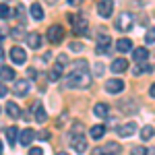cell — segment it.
Listing matches in <instances>:
<instances>
[{
  "label": "cell",
  "instance_id": "1",
  "mask_svg": "<svg viewBox=\"0 0 155 155\" xmlns=\"http://www.w3.org/2000/svg\"><path fill=\"white\" fill-rule=\"evenodd\" d=\"M66 85L72 87V89H87V87L91 85V74L87 72V60L77 62V71L68 74Z\"/></svg>",
  "mask_w": 155,
  "mask_h": 155
},
{
  "label": "cell",
  "instance_id": "2",
  "mask_svg": "<svg viewBox=\"0 0 155 155\" xmlns=\"http://www.w3.org/2000/svg\"><path fill=\"white\" fill-rule=\"evenodd\" d=\"M114 25H116L118 31H124V33L130 31V29H132V15H130V12H120L118 19L114 21Z\"/></svg>",
  "mask_w": 155,
  "mask_h": 155
},
{
  "label": "cell",
  "instance_id": "3",
  "mask_svg": "<svg viewBox=\"0 0 155 155\" xmlns=\"http://www.w3.org/2000/svg\"><path fill=\"white\" fill-rule=\"evenodd\" d=\"M71 147L77 151V153H85V151H87V139H85V134L72 132L71 134Z\"/></svg>",
  "mask_w": 155,
  "mask_h": 155
},
{
  "label": "cell",
  "instance_id": "4",
  "mask_svg": "<svg viewBox=\"0 0 155 155\" xmlns=\"http://www.w3.org/2000/svg\"><path fill=\"white\" fill-rule=\"evenodd\" d=\"M95 52L97 54H110L112 52V37L101 33L97 35V46H95Z\"/></svg>",
  "mask_w": 155,
  "mask_h": 155
},
{
  "label": "cell",
  "instance_id": "5",
  "mask_svg": "<svg viewBox=\"0 0 155 155\" xmlns=\"http://www.w3.org/2000/svg\"><path fill=\"white\" fill-rule=\"evenodd\" d=\"M29 89H31V83L27 81V79H17L15 85H12V93L17 97H23L29 93Z\"/></svg>",
  "mask_w": 155,
  "mask_h": 155
},
{
  "label": "cell",
  "instance_id": "6",
  "mask_svg": "<svg viewBox=\"0 0 155 155\" xmlns=\"http://www.w3.org/2000/svg\"><path fill=\"white\" fill-rule=\"evenodd\" d=\"M112 12H114V2H112V0H101V2H97V15H99L101 19H110Z\"/></svg>",
  "mask_w": 155,
  "mask_h": 155
},
{
  "label": "cell",
  "instance_id": "7",
  "mask_svg": "<svg viewBox=\"0 0 155 155\" xmlns=\"http://www.w3.org/2000/svg\"><path fill=\"white\" fill-rule=\"evenodd\" d=\"M95 151H97V155H118L122 149H120V145L116 141H110V143H106L104 147H99Z\"/></svg>",
  "mask_w": 155,
  "mask_h": 155
},
{
  "label": "cell",
  "instance_id": "8",
  "mask_svg": "<svg viewBox=\"0 0 155 155\" xmlns=\"http://www.w3.org/2000/svg\"><path fill=\"white\" fill-rule=\"evenodd\" d=\"M46 35H48V39L52 44H58V41H62V37H64V29H62V25H52Z\"/></svg>",
  "mask_w": 155,
  "mask_h": 155
},
{
  "label": "cell",
  "instance_id": "9",
  "mask_svg": "<svg viewBox=\"0 0 155 155\" xmlns=\"http://www.w3.org/2000/svg\"><path fill=\"white\" fill-rule=\"evenodd\" d=\"M71 21H72V27H74V33H79V35L87 33V19L85 17H71Z\"/></svg>",
  "mask_w": 155,
  "mask_h": 155
},
{
  "label": "cell",
  "instance_id": "10",
  "mask_svg": "<svg viewBox=\"0 0 155 155\" xmlns=\"http://www.w3.org/2000/svg\"><path fill=\"white\" fill-rule=\"evenodd\" d=\"M8 56H11V60L15 62V64H23L25 60H27V54H25V50L23 48H12L11 52H8Z\"/></svg>",
  "mask_w": 155,
  "mask_h": 155
},
{
  "label": "cell",
  "instance_id": "11",
  "mask_svg": "<svg viewBox=\"0 0 155 155\" xmlns=\"http://www.w3.org/2000/svg\"><path fill=\"white\" fill-rule=\"evenodd\" d=\"M120 134V137H124V139H128V137H132L134 132H137V124L134 122H126V124H122V126H118V130H116Z\"/></svg>",
  "mask_w": 155,
  "mask_h": 155
},
{
  "label": "cell",
  "instance_id": "12",
  "mask_svg": "<svg viewBox=\"0 0 155 155\" xmlns=\"http://www.w3.org/2000/svg\"><path fill=\"white\" fill-rule=\"evenodd\" d=\"M35 137H37V132H33L31 128H25V130H21V134H19V141H21V145L29 147V145L33 143Z\"/></svg>",
  "mask_w": 155,
  "mask_h": 155
},
{
  "label": "cell",
  "instance_id": "13",
  "mask_svg": "<svg viewBox=\"0 0 155 155\" xmlns=\"http://www.w3.org/2000/svg\"><path fill=\"white\" fill-rule=\"evenodd\" d=\"M106 91H107V93H120V91H124V81H120V79H112V81H107Z\"/></svg>",
  "mask_w": 155,
  "mask_h": 155
},
{
  "label": "cell",
  "instance_id": "14",
  "mask_svg": "<svg viewBox=\"0 0 155 155\" xmlns=\"http://www.w3.org/2000/svg\"><path fill=\"white\" fill-rule=\"evenodd\" d=\"M4 132H6V141H8V145H11V147L17 143V139H19V134H21L17 126H8V128H6Z\"/></svg>",
  "mask_w": 155,
  "mask_h": 155
},
{
  "label": "cell",
  "instance_id": "15",
  "mask_svg": "<svg viewBox=\"0 0 155 155\" xmlns=\"http://www.w3.org/2000/svg\"><path fill=\"white\" fill-rule=\"evenodd\" d=\"M89 134H91V139H93V141H99V139L106 134V126H104V124H95V126H91Z\"/></svg>",
  "mask_w": 155,
  "mask_h": 155
},
{
  "label": "cell",
  "instance_id": "16",
  "mask_svg": "<svg viewBox=\"0 0 155 155\" xmlns=\"http://www.w3.org/2000/svg\"><path fill=\"white\" fill-rule=\"evenodd\" d=\"M27 44H29V48H33V50H37L39 46H41V35L39 33H27Z\"/></svg>",
  "mask_w": 155,
  "mask_h": 155
},
{
  "label": "cell",
  "instance_id": "17",
  "mask_svg": "<svg viewBox=\"0 0 155 155\" xmlns=\"http://www.w3.org/2000/svg\"><path fill=\"white\" fill-rule=\"evenodd\" d=\"M116 50L122 52V54H124V52H130V50H132V41L128 39V37H122V39L116 41Z\"/></svg>",
  "mask_w": 155,
  "mask_h": 155
},
{
  "label": "cell",
  "instance_id": "18",
  "mask_svg": "<svg viewBox=\"0 0 155 155\" xmlns=\"http://www.w3.org/2000/svg\"><path fill=\"white\" fill-rule=\"evenodd\" d=\"M112 71L114 72H124V71H128V62L124 58H116L114 62H112Z\"/></svg>",
  "mask_w": 155,
  "mask_h": 155
},
{
  "label": "cell",
  "instance_id": "19",
  "mask_svg": "<svg viewBox=\"0 0 155 155\" xmlns=\"http://www.w3.org/2000/svg\"><path fill=\"white\" fill-rule=\"evenodd\" d=\"M29 12H31V17H33L35 21H41V19H44V8H41L39 2H33L31 8H29Z\"/></svg>",
  "mask_w": 155,
  "mask_h": 155
},
{
  "label": "cell",
  "instance_id": "20",
  "mask_svg": "<svg viewBox=\"0 0 155 155\" xmlns=\"http://www.w3.org/2000/svg\"><path fill=\"white\" fill-rule=\"evenodd\" d=\"M132 58L137 60V62H145V60L149 58V50H147V48H137V50H132Z\"/></svg>",
  "mask_w": 155,
  "mask_h": 155
},
{
  "label": "cell",
  "instance_id": "21",
  "mask_svg": "<svg viewBox=\"0 0 155 155\" xmlns=\"http://www.w3.org/2000/svg\"><path fill=\"white\" fill-rule=\"evenodd\" d=\"M6 114H8L11 118H21V107L17 106L15 101H8V104H6Z\"/></svg>",
  "mask_w": 155,
  "mask_h": 155
},
{
  "label": "cell",
  "instance_id": "22",
  "mask_svg": "<svg viewBox=\"0 0 155 155\" xmlns=\"http://www.w3.org/2000/svg\"><path fill=\"white\" fill-rule=\"evenodd\" d=\"M33 120H37V122H46V120H48V114H46V110H44V106H41V104H35V114H33Z\"/></svg>",
  "mask_w": 155,
  "mask_h": 155
},
{
  "label": "cell",
  "instance_id": "23",
  "mask_svg": "<svg viewBox=\"0 0 155 155\" xmlns=\"http://www.w3.org/2000/svg\"><path fill=\"white\" fill-rule=\"evenodd\" d=\"M0 79L2 81H12L15 79V68H11V66H0Z\"/></svg>",
  "mask_w": 155,
  "mask_h": 155
},
{
  "label": "cell",
  "instance_id": "24",
  "mask_svg": "<svg viewBox=\"0 0 155 155\" xmlns=\"http://www.w3.org/2000/svg\"><path fill=\"white\" fill-rule=\"evenodd\" d=\"M107 112H110V107H107L106 104H97V106L93 107V114H95L97 118H107Z\"/></svg>",
  "mask_w": 155,
  "mask_h": 155
},
{
  "label": "cell",
  "instance_id": "25",
  "mask_svg": "<svg viewBox=\"0 0 155 155\" xmlns=\"http://www.w3.org/2000/svg\"><path fill=\"white\" fill-rule=\"evenodd\" d=\"M153 126H143V128H141V139H143V141H149V139H151V137H153Z\"/></svg>",
  "mask_w": 155,
  "mask_h": 155
},
{
  "label": "cell",
  "instance_id": "26",
  "mask_svg": "<svg viewBox=\"0 0 155 155\" xmlns=\"http://www.w3.org/2000/svg\"><path fill=\"white\" fill-rule=\"evenodd\" d=\"M132 155H153V149H145V147H132Z\"/></svg>",
  "mask_w": 155,
  "mask_h": 155
},
{
  "label": "cell",
  "instance_id": "27",
  "mask_svg": "<svg viewBox=\"0 0 155 155\" xmlns=\"http://www.w3.org/2000/svg\"><path fill=\"white\" fill-rule=\"evenodd\" d=\"M60 74H62V68H60V66H56V68H52V71L48 72V79H50V81H58Z\"/></svg>",
  "mask_w": 155,
  "mask_h": 155
},
{
  "label": "cell",
  "instance_id": "28",
  "mask_svg": "<svg viewBox=\"0 0 155 155\" xmlns=\"http://www.w3.org/2000/svg\"><path fill=\"white\" fill-rule=\"evenodd\" d=\"M11 17V6L8 4H0V19H8Z\"/></svg>",
  "mask_w": 155,
  "mask_h": 155
},
{
  "label": "cell",
  "instance_id": "29",
  "mask_svg": "<svg viewBox=\"0 0 155 155\" xmlns=\"http://www.w3.org/2000/svg\"><path fill=\"white\" fill-rule=\"evenodd\" d=\"M151 71H153V68H151L149 64H145V66H143V64H139L132 72H134V74H143V72H151Z\"/></svg>",
  "mask_w": 155,
  "mask_h": 155
},
{
  "label": "cell",
  "instance_id": "30",
  "mask_svg": "<svg viewBox=\"0 0 155 155\" xmlns=\"http://www.w3.org/2000/svg\"><path fill=\"white\" fill-rule=\"evenodd\" d=\"M145 41H147V44H153L155 41V27H151V29L145 33Z\"/></svg>",
  "mask_w": 155,
  "mask_h": 155
},
{
  "label": "cell",
  "instance_id": "31",
  "mask_svg": "<svg viewBox=\"0 0 155 155\" xmlns=\"http://www.w3.org/2000/svg\"><path fill=\"white\" fill-rule=\"evenodd\" d=\"M23 35H25L23 27H15V29H12V37H15V39H21Z\"/></svg>",
  "mask_w": 155,
  "mask_h": 155
},
{
  "label": "cell",
  "instance_id": "32",
  "mask_svg": "<svg viewBox=\"0 0 155 155\" xmlns=\"http://www.w3.org/2000/svg\"><path fill=\"white\" fill-rule=\"evenodd\" d=\"M27 155H44V151H41L39 147H31V149L27 151Z\"/></svg>",
  "mask_w": 155,
  "mask_h": 155
},
{
  "label": "cell",
  "instance_id": "33",
  "mask_svg": "<svg viewBox=\"0 0 155 155\" xmlns=\"http://www.w3.org/2000/svg\"><path fill=\"white\" fill-rule=\"evenodd\" d=\"M37 139H39V141H48L50 139V134L46 130H41V132H37Z\"/></svg>",
  "mask_w": 155,
  "mask_h": 155
},
{
  "label": "cell",
  "instance_id": "34",
  "mask_svg": "<svg viewBox=\"0 0 155 155\" xmlns=\"http://www.w3.org/2000/svg\"><path fill=\"white\" fill-rule=\"evenodd\" d=\"M104 74V64H97L95 66V77H101Z\"/></svg>",
  "mask_w": 155,
  "mask_h": 155
},
{
  "label": "cell",
  "instance_id": "35",
  "mask_svg": "<svg viewBox=\"0 0 155 155\" xmlns=\"http://www.w3.org/2000/svg\"><path fill=\"white\" fill-rule=\"evenodd\" d=\"M66 62H68V58H66V56H58V66H60V68H62Z\"/></svg>",
  "mask_w": 155,
  "mask_h": 155
},
{
  "label": "cell",
  "instance_id": "36",
  "mask_svg": "<svg viewBox=\"0 0 155 155\" xmlns=\"http://www.w3.org/2000/svg\"><path fill=\"white\" fill-rule=\"evenodd\" d=\"M71 50H74V52H77V50H83V44H77V41H72V44H71Z\"/></svg>",
  "mask_w": 155,
  "mask_h": 155
},
{
  "label": "cell",
  "instance_id": "37",
  "mask_svg": "<svg viewBox=\"0 0 155 155\" xmlns=\"http://www.w3.org/2000/svg\"><path fill=\"white\" fill-rule=\"evenodd\" d=\"M6 93H8V89H6V85H2V83H0V97H4Z\"/></svg>",
  "mask_w": 155,
  "mask_h": 155
},
{
  "label": "cell",
  "instance_id": "38",
  "mask_svg": "<svg viewBox=\"0 0 155 155\" xmlns=\"http://www.w3.org/2000/svg\"><path fill=\"white\" fill-rule=\"evenodd\" d=\"M149 95H151V97H155V83L151 85V87H149Z\"/></svg>",
  "mask_w": 155,
  "mask_h": 155
},
{
  "label": "cell",
  "instance_id": "39",
  "mask_svg": "<svg viewBox=\"0 0 155 155\" xmlns=\"http://www.w3.org/2000/svg\"><path fill=\"white\" fill-rule=\"evenodd\" d=\"M2 60H4V52L0 50V64H2Z\"/></svg>",
  "mask_w": 155,
  "mask_h": 155
},
{
  "label": "cell",
  "instance_id": "40",
  "mask_svg": "<svg viewBox=\"0 0 155 155\" xmlns=\"http://www.w3.org/2000/svg\"><path fill=\"white\" fill-rule=\"evenodd\" d=\"M0 155H2V141H0Z\"/></svg>",
  "mask_w": 155,
  "mask_h": 155
},
{
  "label": "cell",
  "instance_id": "41",
  "mask_svg": "<svg viewBox=\"0 0 155 155\" xmlns=\"http://www.w3.org/2000/svg\"><path fill=\"white\" fill-rule=\"evenodd\" d=\"M58 155H68V153H64V151H60V153Z\"/></svg>",
  "mask_w": 155,
  "mask_h": 155
},
{
  "label": "cell",
  "instance_id": "42",
  "mask_svg": "<svg viewBox=\"0 0 155 155\" xmlns=\"http://www.w3.org/2000/svg\"><path fill=\"white\" fill-rule=\"evenodd\" d=\"M0 41H2V31H0Z\"/></svg>",
  "mask_w": 155,
  "mask_h": 155
}]
</instances>
